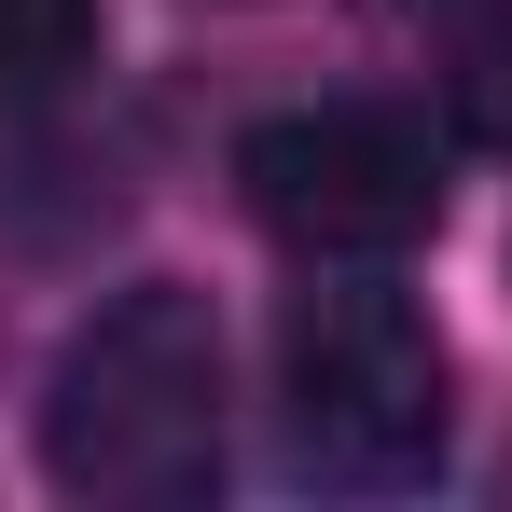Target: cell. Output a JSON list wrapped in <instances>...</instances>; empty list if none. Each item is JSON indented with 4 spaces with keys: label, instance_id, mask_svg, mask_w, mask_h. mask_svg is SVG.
I'll return each instance as SVG.
<instances>
[{
    "label": "cell",
    "instance_id": "cell-4",
    "mask_svg": "<svg viewBox=\"0 0 512 512\" xmlns=\"http://www.w3.org/2000/svg\"><path fill=\"white\" fill-rule=\"evenodd\" d=\"M84 42H97V0H0V97L84 70Z\"/></svg>",
    "mask_w": 512,
    "mask_h": 512
},
{
    "label": "cell",
    "instance_id": "cell-3",
    "mask_svg": "<svg viewBox=\"0 0 512 512\" xmlns=\"http://www.w3.org/2000/svg\"><path fill=\"white\" fill-rule=\"evenodd\" d=\"M236 194L305 263H388L443 222V139L402 97H305L236 139Z\"/></svg>",
    "mask_w": 512,
    "mask_h": 512
},
{
    "label": "cell",
    "instance_id": "cell-2",
    "mask_svg": "<svg viewBox=\"0 0 512 512\" xmlns=\"http://www.w3.org/2000/svg\"><path fill=\"white\" fill-rule=\"evenodd\" d=\"M443 429H457V402H443L429 305L374 291V277L291 291V319H277V443H291L305 485H360V499L429 485Z\"/></svg>",
    "mask_w": 512,
    "mask_h": 512
},
{
    "label": "cell",
    "instance_id": "cell-1",
    "mask_svg": "<svg viewBox=\"0 0 512 512\" xmlns=\"http://www.w3.org/2000/svg\"><path fill=\"white\" fill-rule=\"evenodd\" d=\"M42 471L97 512H194L222 485V319H208V291L139 277L56 346Z\"/></svg>",
    "mask_w": 512,
    "mask_h": 512
}]
</instances>
